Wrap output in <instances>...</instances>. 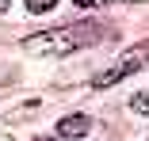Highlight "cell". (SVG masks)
<instances>
[{"label": "cell", "mask_w": 149, "mask_h": 141, "mask_svg": "<svg viewBox=\"0 0 149 141\" xmlns=\"http://www.w3.org/2000/svg\"><path fill=\"white\" fill-rule=\"evenodd\" d=\"M96 38H100V31L92 23H77V27H54V31L23 38V50L38 53V57H65V53H77L84 46H92Z\"/></svg>", "instance_id": "cell-1"}, {"label": "cell", "mask_w": 149, "mask_h": 141, "mask_svg": "<svg viewBox=\"0 0 149 141\" xmlns=\"http://www.w3.org/2000/svg\"><path fill=\"white\" fill-rule=\"evenodd\" d=\"M145 57H149V42L145 46H134L130 53H123V57H118L111 69H103V73H96V88H111V84H118L123 76H130V73H138L141 65H145Z\"/></svg>", "instance_id": "cell-2"}, {"label": "cell", "mask_w": 149, "mask_h": 141, "mask_svg": "<svg viewBox=\"0 0 149 141\" xmlns=\"http://www.w3.org/2000/svg\"><path fill=\"white\" fill-rule=\"evenodd\" d=\"M88 130H92V122H88L84 115H69V118L57 122V133H61V137H84Z\"/></svg>", "instance_id": "cell-3"}, {"label": "cell", "mask_w": 149, "mask_h": 141, "mask_svg": "<svg viewBox=\"0 0 149 141\" xmlns=\"http://www.w3.org/2000/svg\"><path fill=\"white\" fill-rule=\"evenodd\" d=\"M54 4H57V0H27V8H31L35 15H42V12H50Z\"/></svg>", "instance_id": "cell-4"}, {"label": "cell", "mask_w": 149, "mask_h": 141, "mask_svg": "<svg viewBox=\"0 0 149 141\" xmlns=\"http://www.w3.org/2000/svg\"><path fill=\"white\" fill-rule=\"evenodd\" d=\"M130 107L138 111V115H145V111H149V95H145V92H141V95H134V99H130Z\"/></svg>", "instance_id": "cell-5"}, {"label": "cell", "mask_w": 149, "mask_h": 141, "mask_svg": "<svg viewBox=\"0 0 149 141\" xmlns=\"http://www.w3.org/2000/svg\"><path fill=\"white\" fill-rule=\"evenodd\" d=\"M77 4H80V8H100L103 0H77Z\"/></svg>", "instance_id": "cell-6"}, {"label": "cell", "mask_w": 149, "mask_h": 141, "mask_svg": "<svg viewBox=\"0 0 149 141\" xmlns=\"http://www.w3.org/2000/svg\"><path fill=\"white\" fill-rule=\"evenodd\" d=\"M0 12H8V0H0Z\"/></svg>", "instance_id": "cell-7"}, {"label": "cell", "mask_w": 149, "mask_h": 141, "mask_svg": "<svg viewBox=\"0 0 149 141\" xmlns=\"http://www.w3.org/2000/svg\"><path fill=\"white\" fill-rule=\"evenodd\" d=\"M0 141H12V137H8V133H0Z\"/></svg>", "instance_id": "cell-8"}, {"label": "cell", "mask_w": 149, "mask_h": 141, "mask_svg": "<svg viewBox=\"0 0 149 141\" xmlns=\"http://www.w3.org/2000/svg\"><path fill=\"white\" fill-rule=\"evenodd\" d=\"M46 141H50V137H46Z\"/></svg>", "instance_id": "cell-9"}]
</instances>
